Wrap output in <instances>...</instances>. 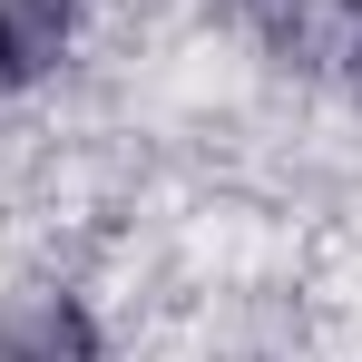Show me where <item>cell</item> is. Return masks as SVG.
Listing matches in <instances>:
<instances>
[{
  "instance_id": "2",
  "label": "cell",
  "mask_w": 362,
  "mask_h": 362,
  "mask_svg": "<svg viewBox=\"0 0 362 362\" xmlns=\"http://www.w3.org/2000/svg\"><path fill=\"white\" fill-rule=\"evenodd\" d=\"M78 40V0H0V98L40 88Z\"/></svg>"
},
{
  "instance_id": "1",
  "label": "cell",
  "mask_w": 362,
  "mask_h": 362,
  "mask_svg": "<svg viewBox=\"0 0 362 362\" xmlns=\"http://www.w3.org/2000/svg\"><path fill=\"white\" fill-rule=\"evenodd\" d=\"M0 362H98V313L59 284L0 294Z\"/></svg>"
},
{
  "instance_id": "3",
  "label": "cell",
  "mask_w": 362,
  "mask_h": 362,
  "mask_svg": "<svg viewBox=\"0 0 362 362\" xmlns=\"http://www.w3.org/2000/svg\"><path fill=\"white\" fill-rule=\"evenodd\" d=\"M226 20L255 30L274 69H323V0H226Z\"/></svg>"
},
{
  "instance_id": "4",
  "label": "cell",
  "mask_w": 362,
  "mask_h": 362,
  "mask_svg": "<svg viewBox=\"0 0 362 362\" xmlns=\"http://www.w3.org/2000/svg\"><path fill=\"white\" fill-rule=\"evenodd\" d=\"M323 69L362 98V0H323Z\"/></svg>"
}]
</instances>
